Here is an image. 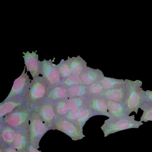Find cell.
Segmentation results:
<instances>
[{
    "instance_id": "obj_1",
    "label": "cell",
    "mask_w": 152,
    "mask_h": 152,
    "mask_svg": "<svg viewBox=\"0 0 152 152\" xmlns=\"http://www.w3.org/2000/svg\"><path fill=\"white\" fill-rule=\"evenodd\" d=\"M126 80L128 93L124 105L126 115L129 116L133 112L137 114L139 108L145 101V91L141 87L142 84L141 81Z\"/></svg>"
},
{
    "instance_id": "obj_2",
    "label": "cell",
    "mask_w": 152,
    "mask_h": 152,
    "mask_svg": "<svg viewBox=\"0 0 152 152\" xmlns=\"http://www.w3.org/2000/svg\"><path fill=\"white\" fill-rule=\"evenodd\" d=\"M50 89L42 77L33 78L24 97L26 104L31 107L43 101Z\"/></svg>"
},
{
    "instance_id": "obj_3",
    "label": "cell",
    "mask_w": 152,
    "mask_h": 152,
    "mask_svg": "<svg viewBox=\"0 0 152 152\" xmlns=\"http://www.w3.org/2000/svg\"><path fill=\"white\" fill-rule=\"evenodd\" d=\"M134 118V115L120 118H109L105 121L104 124L101 127L104 137L128 129L138 128L143 123L140 121L135 120Z\"/></svg>"
},
{
    "instance_id": "obj_4",
    "label": "cell",
    "mask_w": 152,
    "mask_h": 152,
    "mask_svg": "<svg viewBox=\"0 0 152 152\" xmlns=\"http://www.w3.org/2000/svg\"><path fill=\"white\" fill-rule=\"evenodd\" d=\"M31 108L25 104L16 108L1 120L6 125L14 129H25L29 126Z\"/></svg>"
},
{
    "instance_id": "obj_5",
    "label": "cell",
    "mask_w": 152,
    "mask_h": 152,
    "mask_svg": "<svg viewBox=\"0 0 152 152\" xmlns=\"http://www.w3.org/2000/svg\"><path fill=\"white\" fill-rule=\"evenodd\" d=\"M40 74L50 89L60 84L61 76L56 65L51 59L41 61Z\"/></svg>"
},
{
    "instance_id": "obj_6",
    "label": "cell",
    "mask_w": 152,
    "mask_h": 152,
    "mask_svg": "<svg viewBox=\"0 0 152 152\" xmlns=\"http://www.w3.org/2000/svg\"><path fill=\"white\" fill-rule=\"evenodd\" d=\"M31 107L39 115L48 126L52 125L57 117L54 102L46 98Z\"/></svg>"
},
{
    "instance_id": "obj_7",
    "label": "cell",
    "mask_w": 152,
    "mask_h": 152,
    "mask_svg": "<svg viewBox=\"0 0 152 152\" xmlns=\"http://www.w3.org/2000/svg\"><path fill=\"white\" fill-rule=\"evenodd\" d=\"M52 125L69 136L73 140H80L85 137L83 130L63 117L57 116Z\"/></svg>"
},
{
    "instance_id": "obj_8",
    "label": "cell",
    "mask_w": 152,
    "mask_h": 152,
    "mask_svg": "<svg viewBox=\"0 0 152 152\" xmlns=\"http://www.w3.org/2000/svg\"><path fill=\"white\" fill-rule=\"evenodd\" d=\"M24 68L21 75L14 82L10 92L4 101L17 97L24 98L26 94L31 82V80Z\"/></svg>"
},
{
    "instance_id": "obj_9",
    "label": "cell",
    "mask_w": 152,
    "mask_h": 152,
    "mask_svg": "<svg viewBox=\"0 0 152 152\" xmlns=\"http://www.w3.org/2000/svg\"><path fill=\"white\" fill-rule=\"evenodd\" d=\"M28 127L30 138L34 142L37 141L44 134L48 125L43 121L39 115L32 109Z\"/></svg>"
},
{
    "instance_id": "obj_10",
    "label": "cell",
    "mask_w": 152,
    "mask_h": 152,
    "mask_svg": "<svg viewBox=\"0 0 152 152\" xmlns=\"http://www.w3.org/2000/svg\"><path fill=\"white\" fill-rule=\"evenodd\" d=\"M88 107L96 115H102L109 117L106 99L100 95L89 94L87 96Z\"/></svg>"
},
{
    "instance_id": "obj_11",
    "label": "cell",
    "mask_w": 152,
    "mask_h": 152,
    "mask_svg": "<svg viewBox=\"0 0 152 152\" xmlns=\"http://www.w3.org/2000/svg\"><path fill=\"white\" fill-rule=\"evenodd\" d=\"M128 89L126 85L117 88L104 90L100 95L106 100L124 104L126 100Z\"/></svg>"
},
{
    "instance_id": "obj_12",
    "label": "cell",
    "mask_w": 152,
    "mask_h": 152,
    "mask_svg": "<svg viewBox=\"0 0 152 152\" xmlns=\"http://www.w3.org/2000/svg\"><path fill=\"white\" fill-rule=\"evenodd\" d=\"M23 57L27 71H29L33 78L39 76L40 74L41 61L38 60V55L36 52L30 53L27 51L23 52Z\"/></svg>"
},
{
    "instance_id": "obj_13",
    "label": "cell",
    "mask_w": 152,
    "mask_h": 152,
    "mask_svg": "<svg viewBox=\"0 0 152 152\" xmlns=\"http://www.w3.org/2000/svg\"><path fill=\"white\" fill-rule=\"evenodd\" d=\"M25 104L26 103L23 97H15L4 101L0 105L1 119L17 108Z\"/></svg>"
},
{
    "instance_id": "obj_14",
    "label": "cell",
    "mask_w": 152,
    "mask_h": 152,
    "mask_svg": "<svg viewBox=\"0 0 152 152\" xmlns=\"http://www.w3.org/2000/svg\"><path fill=\"white\" fill-rule=\"evenodd\" d=\"M80 76L82 84L88 86L98 82L104 76L102 72L99 69L88 67Z\"/></svg>"
},
{
    "instance_id": "obj_15",
    "label": "cell",
    "mask_w": 152,
    "mask_h": 152,
    "mask_svg": "<svg viewBox=\"0 0 152 152\" xmlns=\"http://www.w3.org/2000/svg\"><path fill=\"white\" fill-rule=\"evenodd\" d=\"M71 70V74L80 75L88 67L86 63L79 56L70 58L66 60Z\"/></svg>"
},
{
    "instance_id": "obj_16",
    "label": "cell",
    "mask_w": 152,
    "mask_h": 152,
    "mask_svg": "<svg viewBox=\"0 0 152 152\" xmlns=\"http://www.w3.org/2000/svg\"><path fill=\"white\" fill-rule=\"evenodd\" d=\"M106 101L109 118H120L127 115L124 104L108 100Z\"/></svg>"
},
{
    "instance_id": "obj_17",
    "label": "cell",
    "mask_w": 152,
    "mask_h": 152,
    "mask_svg": "<svg viewBox=\"0 0 152 152\" xmlns=\"http://www.w3.org/2000/svg\"><path fill=\"white\" fill-rule=\"evenodd\" d=\"M67 98V89L60 84L50 89L46 99L54 102L59 100L66 99Z\"/></svg>"
},
{
    "instance_id": "obj_18",
    "label": "cell",
    "mask_w": 152,
    "mask_h": 152,
    "mask_svg": "<svg viewBox=\"0 0 152 152\" xmlns=\"http://www.w3.org/2000/svg\"><path fill=\"white\" fill-rule=\"evenodd\" d=\"M102 86L104 90L110 89L119 87L126 84V80L117 79L103 77L98 82Z\"/></svg>"
},
{
    "instance_id": "obj_19",
    "label": "cell",
    "mask_w": 152,
    "mask_h": 152,
    "mask_svg": "<svg viewBox=\"0 0 152 152\" xmlns=\"http://www.w3.org/2000/svg\"><path fill=\"white\" fill-rule=\"evenodd\" d=\"M67 89L68 98L87 96L89 94L88 86L83 84L75 85Z\"/></svg>"
},
{
    "instance_id": "obj_20",
    "label": "cell",
    "mask_w": 152,
    "mask_h": 152,
    "mask_svg": "<svg viewBox=\"0 0 152 152\" xmlns=\"http://www.w3.org/2000/svg\"><path fill=\"white\" fill-rule=\"evenodd\" d=\"M96 115L94 111L88 107H84L80 113L75 124L81 130L86 122L91 117Z\"/></svg>"
},
{
    "instance_id": "obj_21",
    "label": "cell",
    "mask_w": 152,
    "mask_h": 152,
    "mask_svg": "<svg viewBox=\"0 0 152 152\" xmlns=\"http://www.w3.org/2000/svg\"><path fill=\"white\" fill-rule=\"evenodd\" d=\"M66 101L70 110L88 107L87 96L68 98L66 99Z\"/></svg>"
},
{
    "instance_id": "obj_22",
    "label": "cell",
    "mask_w": 152,
    "mask_h": 152,
    "mask_svg": "<svg viewBox=\"0 0 152 152\" xmlns=\"http://www.w3.org/2000/svg\"><path fill=\"white\" fill-rule=\"evenodd\" d=\"M80 84H82V83L80 75L74 74H71L66 77L62 79L60 83L66 89Z\"/></svg>"
},
{
    "instance_id": "obj_23",
    "label": "cell",
    "mask_w": 152,
    "mask_h": 152,
    "mask_svg": "<svg viewBox=\"0 0 152 152\" xmlns=\"http://www.w3.org/2000/svg\"><path fill=\"white\" fill-rule=\"evenodd\" d=\"M140 108L143 111L140 121L145 122L152 121V103L144 101Z\"/></svg>"
},
{
    "instance_id": "obj_24",
    "label": "cell",
    "mask_w": 152,
    "mask_h": 152,
    "mask_svg": "<svg viewBox=\"0 0 152 152\" xmlns=\"http://www.w3.org/2000/svg\"><path fill=\"white\" fill-rule=\"evenodd\" d=\"M26 135L25 134L22 132H18L16 134L13 145L17 150L21 151L26 147L27 141Z\"/></svg>"
},
{
    "instance_id": "obj_25",
    "label": "cell",
    "mask_w": 152,
    "mask_h": 152,
    "mask_svg": "<svg viewBox=\"0 0 152 152\" xmlns=\"http://www.w3.org/2000/svg\"><path fill=\"white\" fill-rule=\"evenodd\" d=\"M55 110L58 117H63L68 113L70 109L66 99L54 102Z\"/></svg>"
},
{
    "instance_id": "obj_26",
    "label": "cell",
    "mask_w": 152,
    "mask_h": 152,
    "mask_svg": "<svg viewBox=\"0 0 152 152\" xmlns=\"http://www.w3.org/2000/svg\"><path fill=\"white\" fill-rule=\"evenodd\" d=\"M5 125L2 131V137L4 142L7 143H11L13 142L16 134L13 128Z\"/></svg>"
},
{
    "instance_id": "obj_27",
    "label": "cell",
    "mask_w": 152,
    "mask_h": 152,
    "mask_svg": "<svg viewBox=\"0 0 152 152\" xmlns=\"http://www.w3.org/2000/svg\"><path fill=\"white\" fill-rule=\"evenodd\" d=\"M56 66L62 79L66 77L71 74L70 68L66 60L65 61L62 59Z\"/></svg>"
},
{
    "instance_id": "obj_28",
    "label": "cell",
    "mask_w": 152,
    "mask_h": 152,
    "mask_svg": "<svg viewBox=\"0 0 152 152\" xmlns=\"http://www.w3.org/2000/svg\"><path fill=\"white\" fill-rule=\"evenodd\" d=\"M85 107H79L70 110L66 115L63 117L75 124L80 113Z\"/></svg>"
},
{
    "instance_id": "obj_29",
    "label": "cell",
    "mask_w": 152,
    "mask_h": 152,
    "mask_svg": "<svg viewBox=\"0 0 152 152\" xmlns=\"http://www.w3.org/2000/svg\"><path fill=\"white\" fill-rule=\"evenodd\" d=\"M89 94L99 95L104 90L102 86L99 82L88 86Z\"/></svg>"
},
{
    "instance_id": "obj_30",
    "label": "cell",
    "mask_w": 152,
    "mask_h": 152,
    "mask_svg": "<svg viewBox=\"0 0 152 152\" xmlns=\"http://www.w3.org/2000/svg\"><path fill=\"white\" fill-rule=\"evenodd\" d=\"M144 101L152 103V91L147 90L145 91Z\"/></svg>"
},
{
    "instance_id": "obj_31",
    "label": "cell",
    "mask_w": 152,
    "mask_h": 152,
    "mask_svg": "<svg viewBox=\"0 0 152 152\" xmlns=\"http://www.w3.org/2000/svg\"><path fill=\"white\" fill-rule=\"evenodd\" d=\"M27 152H39V151L36 148H32L29 149Z\"/></svg>"
},
{
    "instance_id": "obj_32",
    "label": "cell",
    "mask_w": 152,
    "mask_h": 152,
    "mask_svg": "<svg viewBox=\"0 0 152 152\" xmlns=\"http://www.w3.org/2000/svg\"><path fill=\"white\" fill-rule=\"evenodd\" d=\"M7 152H17L16 150L13 148H10L7 149Z\"/></svg>"
}]
</instances>
